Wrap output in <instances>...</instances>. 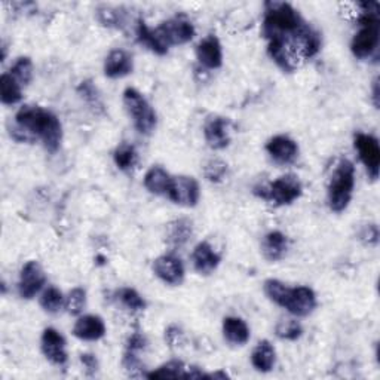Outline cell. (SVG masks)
<instances>
[{
    "label": "cell",
    "instance_id": "cell-1",
    "mask_svg": "<svg viewBox=\"0 0 380 380\" xmlns=\"http://www.w3.org/2000/svg\"><path fill=\"white\" fill-rule=\"evenodd\" d=\"M16 126L30 138V142L40 138L49 153H55L61 146L63 126L49 110L39 106H24L16 116Z\"/></svg>",
    "mask_w": 380,
    "mask_h": 380
},
{
    "label": "cell",
    "instance_id": "cell-2",
    "mask_svg": "<svg viewBox=\"0 0 380 380\" xmlns=\"http://www.w3.org/2000/svg\"><path fill=\"white\" fill-rule=\"evenodd\" d=\"M264 21H263V36L267 40L287 37L299 30L305 24L300 13L290 4L286 2H266L264 4Z\"/></svg>",
    "mask_w": 380,
    "mask_h": 380
},
{
    "label": "cell",
    "instance_id": "cell-3",
    "mask_svg": "<svg viewBox=\"0 0 380 380\" xmlns=\"http://www.w3.org/2000/svg\"><path fill=\"white\" fill-rule=\"evenodd\" d=\"M362 8L360 17V32L352 39V54L360 60H365L373 55L379 47L380 37V21H379V5L377 4H360Z\"/></svg>",
    "mask_w": 380,
    "mask_h": 380
},
{
    "label": "cell",
    "instance_id": "cell-4",
    "mask_svg": "<svg viewBox=\"0 0 380 380\" xmlns=\"http://www.w3.org/2000/svg\"><path fill=\"white\" fill-rule=\"evenodd\" d=\"M355 188V166L342 159L337 164L329 185V205L334 213H343L348 208Z\"/></svg>",
    "mask_w": 380,
    "mask_h": 380
},
{
    "label": "cell",
    "instance_id": "cell-5",
    "mask_svg": "<svg viewBox=\"0 0 380 380\" xmlns=\"http://www.w3.org/2000/svg\"><path fill=\"white\" fill-rule=\"evenodd\" d=\"M123 104L138 133L149 135L154 131L158 122L157 114L142 92H138L135 88H126L123 92Z\"/></svg>",
    "mask_w": 380,
    "mask_h": 380
},
{
    "label": "cell",
    "instance_id": "cell-6",
    "mask_svg": "<svg viewBox=\"0 0 380 380\" xmlns=\"http://www.w3.org/2000/svg\"><path fill=\"white\" fill-rule=\"evenodd\" d=\"M303 188L302 183L298 176L294 174H287L279 177L274 183H271L269 186H262L256 188L255 193L260 198L271 201L275 205H290L295 200H299L302 196Z\"/></svg>",
    "mask_w": 380,
    "mask_h": 380
},
{
    "label": "cell",
    "instance_id": "cell-7",
    "mask_svg": "<svg viewBox=\"0 0 380 380\" xmlns=\"http://www.w3.org/2000/svg\"><path fill=\"white\" fill-rule=\"evenodd\" d=\"M154 30H157L162 44L168 49L174 45H185L195 36V27L185 16H177L171 20L164 21Z\"/></svg>",
    "mask_w": 380,
    "mask_h": 380
},
{
    "label": "cell",
    "instance_id": "cell-8",
    "mask_svg": "<svg viewBox=\"0 0 380 380\" xmlns=\"http://www.w3.org/2000/svg\"><path fill=\"white\" fill-rule=\"evenodd\" d=\"M166 196L177 205L195 207L200 202V198H201L200 183L193 177H188V176L173 177Z\"/></svg>",
    "mask_w": 380,
    "mask_h": 380
},
{
    "label": "cell",
    "instance_id": "cell-9",
    "mask_svg": "<svg viewBox=\"0 0 380 380\" xmlns=\"http://www.w3.org/2000/svg\"><path fill=\"white\" fill-rule=\"evenodd\" d=\"M45 283L47 276L44 269H42V266L35 260L27 262L21 269L18 293L23 299L30 300L42 288H44Z\"/></svg>",
    "mask_w": 380,
    "mask_h": 380
},
{
    "label": "cell",
    "instance_id": "cell-10",
    "mask_svg": "<svg viewBox=\"0 0 380 380\" xmlns=\"http://www.w3.org/2000/svg\"><path fill=\"white\" fill-rule=\"evenodd\" d=\"M355 149L360 153V159L367 168V171L373 180L379 177V166H380V147L379 142L369 134H357L355 135Z\"/></svg>",
    "mask_w": 380,
    "mask_h": 380
},
{
    "label": "cell",
    "instance_id": "cell-11",
    "mask_svg": "<svg viewBox=\"0 0 380 380\" xmlns=\"http://www.w3.org/2000/svg\"><path fill=\"white\" fill-rule=\"evenodd\" d=\"M204 135L211 149H226L231 145V121L223 116L209 118L204 125Z\"/></svg>",
    "mask_w": 380,
    "mask_h": 380
},
{
    "label": "cell",
    "instance_id": "cell-12",
    "mask_svg": "<svg viewBox=\"0 0 380 380\" xmlns=\"http://www.w3.org/2000/svg\"><path fill=\"white\" fill-rule=\"evenodd\" d=\"M317 307V295L312 288L298 287L290 288L288 298L284 303V309L294 317H307Z\"/></svg>",
    "mask_w": 380,
    "mask_h": 380
},
{
    "label": "cell",
    "instance_id": "cell-13",
    "mask_svg": "<svg viewBox=\"0 0 380 380\" xmlns=\"http://www.w3.org/2000/svg\"><path fill=\"white\" fill-rule=\"evenodd\" d=\"M153 272L165 284L180 286L185 279V266L173 255H165L153 262Z\"/></svg>",
    "mask_w": 380,
    "mask_h": 380
},
{
    "label": "cell",
    "instance_id": "cell-14",
    "mask_svg": "<svg viewBox=\"0 0 380 380\" xmlns=\"http://www.w3.org/2000/svg\"><path fill=\"white\" fill-rule=\"evenodd\" d=\"M42 352L55 365H64L68 360L66 339L55 329H47L42 334Z\"/></svg>",
    "mask_w": 380,
    "mask_h": 380
},
{
    "label": "cell",
    "instance_id": "cell-15",
    "mask_svg": "<svg viewBox=\"0 0 380 380\" xmlns=\"http://www.w3.org/2000/svg\"><path fill=\"white\" fill-rule=\"evenodd\" d=\"M267 153L279 165H288L295 161L299 154L298 143L286 135H276L266 145Z\"/></svg>",
    "mask_w": 380,
    "mask_h": 380
},
{
    "label": "cell",
    "instance_id": "cell-16",
    "mask_svg": "<svg viewBox=\"0 0 380 380\" xmlns=\"http://www.w3.org/2000/svg\"><path fill=\"white\" fill-rule=\"evenodd\" d=\"M195 271L201 275H211L219 267L221 257L208 243H200L192 255Z\"/></svg>",
    "mask_w": 380,
    "mask_h": 380
},
{
    "label": "cell",
    "instance_id": "cell-17",
    "mask_svg": "<svg viewBox=\"0 0 380 380\" xmlns=\"http://www.w3.org/2000/svg\"><path fill=\"white\" fill-rule=\"evenodd\" d=\"M196 57L198 61L207 67V68H219L223 64V51H221V44L220 40L209 35L204 40H201V44L196 48Z\"/></svg>",
    "mask_w": 380,
    "mask_h": 380
},
{
    "label": "cell",
    "instance_id": "cell-18",
    "mask_svg": "<svg viewBox=\"0 0 380 380\" xmlns=\"http://www.w3.org/2000/svg\"><path fill=\"white\" fill-rule=\"evenodd\" d=\"M73 334L80 341H87V342L100 341L106 334V324L100 317H97V315L80 317L75 324Z\"/></svg>",
    "mask_w": 380,
    "mask_h": 380
},
{
    "label": "cell",
    "instance_id": "cell-19",
    "mask_svg": "<svg viewBox=\"0 0 380 380\" xmlns=\"http://www.w3.org/2000/svg\"><path fill=\"white\" fill-rule=\"evenodd\" d=\"M134 63L131 55L123 49L111 51L104 61V75L110 79H119L133 73Z\"/></svg>",
    "mask_w": 380,
    "mask_h": 380
},
{
    "label": "cell",
    "instance_id": "cell-20",
    "mask_svg": "<svg viewBox=\"0 0 380 380\" xmlns=\"http://www.w3.org/2000/svg\"><path fill=\"white\" fill-rule=\"evenodd\" d=\"M262 251L264 259L269 262H278L284 259L288 251L287 236L278 231L267 233L262 243Z\"/></svg>",
    "mask_w": 380,
    "mask_h": 380
},
{
    "label": "cell",
    "instance_id": "cell-21",
    "mask_svg": "<svg viewBox=\"0 0 380 380\" xmlns=\"http://www.w3.org/2000/svg\"><path fill=\"white\" fill-rule=\"evenodd\" d=\"M223 336L231 345L243 346L250 341V329L244 319L228 317L223 321Z\"/></svg>",
    "mask_w": 380,
    "mask_h": 380
},
{
    "label": "cell",
    "instance_id": "cell-22",
    "mask_svg": "<svg viewBox=\"0 0 380 380\" xmlns=\"http://www.w3.org/2000/svg\"><path fill=\"white\" fill-rule=\"evenodd\" d=\"M275 360H276V352H275V348L271 342L262 341L255 348V350H252L251 364L257 372L269 373L274 369Z\"/></svg>",
    "mask_w": 380,
    "mask_h": 380
},
{
    "label": "cell",
    "instance_id": "cell-23",
    "mask_svg": "<svg viewBox=\"0 0 380 380\" xmlns=\"http://www.w3.org/2000/svg\"><path fill=\"white\" fill-rule=\"evenodd\" d=\"M193 233V224L188 219H178L171 221L166 228V243L174 248L185 245Z\"/></svg>",
    "mask_w": 380,
    "mask_h": 380
},
{
    "label": "cell",
    "instance_id": "cell-24",
    "mask_svg": "<svg viewBox=\"0 0 380 380\" xmlns=\"http://www.w3.org/2000/svg\"><path fill=\"white\" fill-rule=\"evenodd\" d=\"M171 178L162 166H152L145 176V188L153 195H166Z\"/></svg>",
    "mask_w": 380,
    "mask_h": 380
},
{
    "label": "cell",
    "instance_id": "cell-25",
    "mask_svg": "<svg viewBox=\"0 0 380 380\" xmlns=\"http://www.w3.org/2000/svg\"><path fill=\"white\" fill-rule=\"evenodd\" d=\"M137 39L140 44L147 47L154 54L165 55L168 52V48L162 44V40L159 39L157 30L150 29L143 20H138L137 23Z\"/></svg>",
    "mask_w": 380,
    "mask_h": 380
},
{
    "label": "cell",
    "instance_id": "cell-26",
    "mask_svg": "<svg viewBox=\"0 0 380 380\" xmlns=\"http://www.w3.org/2000/svg\"><path fill=\"white\" fill-rule=\"evenodd\" d=\"M0 98L6 106H13L21 102V83L11 73H4L0 78Z\"/></svg>",
    "mask_w": 380,
    "mask_h": 380
},
{
    "label": "cell",
    "instance_id": "cell-27",
    "mask_svg": "<svg viewBox=\"0 0 380 380\" xmlns=\"http://www.w3.org/2000/svg\"><path fill=\"white\" fill-rule=\"evenodd\" d=\"M114 159H115V164H116V166L119 168L121 171H125V173L131 171L133 168L135 166V164H137L135 147L128 145V143L119 145L116 147V150H115Z\"/></svg>",
    "mask_w": 380,
    "mask_h": 380
},
{
    "label": "cell",
    "instance_id": "cell-28",
    "mask_svg": "<svg viewBox=\"0 0 380 380\" xmlns=\"http://www.w3.org/2000/svg\"><path fill=\"white\" fill-rule=\"evenodd\" d=\"M188 372H189V367H186L185 364H183L181 361H170L166 362L164 365H161V367L157 370V372H152L149 373L146 377L149 379H173V377H185L188 376Z\"/></svg>",
    "mask_w": 380,
    "mask_h": 380
},
{
    "label": "cell",
    "instance_id": "cell-29",
    "mask_svg": "<svg viewBox=\"0 0 380 380\" xmlns=\"http://www.w3.org/2000/svg\"><path fill=\"white\" fill-rule=\"evenodd\" d=\"M288 293L290 287H287L284 283H281L278 279H267L264 283V294L269 298V300H272L281 307H284Z\"/></svg>",
    "mask_w": 380,
    "mask_h": 380
},
{
    "label": "cell",
    "instance_id": "cell-30",
    "mask_svg": "<svg viewBox=\"0 0 380 380\" xmlns=\"http://www.w3.org/2000/svg\"><path fill=\"white\" fill-rule=\"evenodd\" d=\"M64 303L63 293L57 287H49L40 298V306L49 314H57Z\"/></svg>",
    "mask_w": 380,
    "mask_h": 380
},
{
    "label": "cell",
    "instance_id": "cell-31",
    "mask_svg": "<svg viewBox=\"0 0 380 380\" xmlns=\"http://www.w3.org/2000/svg\"><path fill=\"white\" fill-rule=\"evenodd\" d=\"M11 75L16 78L21 85H29L33 79V63L29 57H20L12 66Z\"/></svg>",
    "mask_w": 380,
    "mask_h": 380
},
{
    "label": "cell",
    "instance_id": "cell-32",
    "mask_svg": "<svg viewBox=\"0 0 380 380\" xmlns=\"http://www.w3.org/2000/svg\"><path fill=\"white\" fill-rule=\"evenodd\" d=\"M97 20L104 27H121L123 24V12L118 8L100 6L97 11Z\"/></svg>",
    "mask_w": 380,
    "mask_h": 380
},
{
    "label": "cell",
    "instance_id": "cell-33",
    "mask_svg": "<svg viewBox=\"0 0 380 380\" xmlns=\"http://www.w3.org/2000/svg\"><path fill=\"white\" fill-rule=\"evenodd\" d=\"M303 330L295 319H283L276 326V336L283 341H298Z\"/></svg>",
    "mask_w": 380,
    "mask_h": 380
},
{
    "label": "cell",
    "instance_id": "cell-34",
    "mask_svg": "<svg viewBox=\"0 0 380 380\" xmlns=\"http://www.w3.org/2000/svg\"><path fill=\"white\" fill-rule=\"evenodd\" d=\"M87 305V293L83 288L76 287L66 298V309L70 315H79Z\"/></svg>",
    "mask_w": 380,
    "mask_h": 380
},
{
    "label": "cell",
    "instance_id": "cell-35",
    "mask_svg": "<svg viewBox=\"0 0 380 380\" xmlns=\"http://www.w3.org/2000/svg\"><path fill=\"white\" fill-rule=\"evenodd\" d=\"M78 92L80 94V97L85 100L91 109L97 110V111H103L104 110V106H103V102L100 95H98V91L97 88L92 85L91 80H85L82 82L79 88H78Z\"/></svg>",
    "mask_w": 380,
    "mask_h": 380
},
{
    "label": "cell",
    "instance_id": "cell-36",
    "mask_svg": "<svg viewBox=\"0 0 380 380\" xmlns=\"http://www.w3.org/2000/svg\"><path fill=\"white\" fill-rule=\"evenodd\" d=\"M204 174L211 183H221L228 176V164L221 159H211L204 168Z\"/></svg>",
    "mask_w": 380,
    "mask_h": 380
},
{
    "label": "cell",
    "instance_id": "cell-37",
    "mask_svg": "<svg viewBox=\"0 0 380 380\" xmlns=\"http://www.w3.org/2000/svg\"><path fill=\"white\" fill-rule=\"evenodd\" d=\"M119 299L125 307H128L130 311L140 312L146 309V302L134 288H123L119 293Z\"/></svg>",
    "mask_w": 380,
    "mask_h": 380
},
{
    "label": "cell",
    "instance_id": "cell-38",
    "mask_svg": "<svg viewBox=\"0 0 380 380\" xmlns=\"http://www.w3.org/2000/svg\"><path fill=\"white\" fill-rule=\"evenodd\" d=\"M122 364H123V369L128 372L131 376H143V364L142 361H140V358L137 357L135 352H130L126 350L125 355H123V360H122Z\"/></svg>",
    "mask_w": 380,
    "mask_h": 380
},
{
    "label": "cell",
    "instance_id": "cell-39",
    "mask_svg": "<svg viewBox=\"0 0 380 380\" xmlns=\"http://www.w3.org/2000/svg\"><path fill=\"white\" fill-rule=\"evenodd\" d=\"M147 345V341H146V337L143 334H140V333H134L133 336H130V339L128 342H126V350H130V352H140V350H143Z\"/></svg>",
    "mask_w": 380,
    "mask_h": 380
},
{
    "label": "cell",
    "instance_id": "cell-40",
    "mask_svg": "<svg viewBox=\"0 0 380 380\" xmlns=\"http://www.w3.org/2000/svg\"><path fill=\"white\" fill-rule=\"evenodd\" d=\"M181 339H183V333L177 326L168 327V330L165 331V341L168 342V345H170L171 348L178 346L181 343Z\"/></svg>",
    "mask_w": 380,
    "mask_h": 380
},
{
    "label": "cell",
    "instance_id": "cell-41",
    "mask_svg": "<svg viewBox=\"0 0 380 380\" xmlns=\"http://www.w3.org/2000/svg\"><path fill=\"white\" fill-rule=\"evenodd\" d=\"M80 361H82L83 367H85V370H87V373L90 376H92V374L97 373V370H98V361H97L95 355H92V354H82L80 355Z\"/></svg>",
    "mask_w": 380,
    "mask_h": 380
},
{
    "label": "cell",
    "instance_id": "cell-42",
    "mask_svg": "<svg viewBox=\"0 0 380 380\" xmlns=\"http://www.w3.org/2000/svg\"><path fill=\"white\" fill-rule=\"evenodd\" d=\"M373 102H374V106L379 107V80L377 79L373 82Z\"/></svg>",
    "mask_w": 380,
    "mask_h": 380
},
{
    "label": "cell",
    "instance_id": "cell-43",
    "mask_svg": "<svg viewBox=\"0 0 380 380\" xmlns=\"http://www.w3.org/2000/svg\"><path fill=\"white\" fill-rule=\"evenodd\" d=\"M229 376L226 373L223 372H217V373H213V374H207L205 379H228Z\"/></svg>",
    "mask_w": 380,
    "mask_h": 380
}]
</instances>
